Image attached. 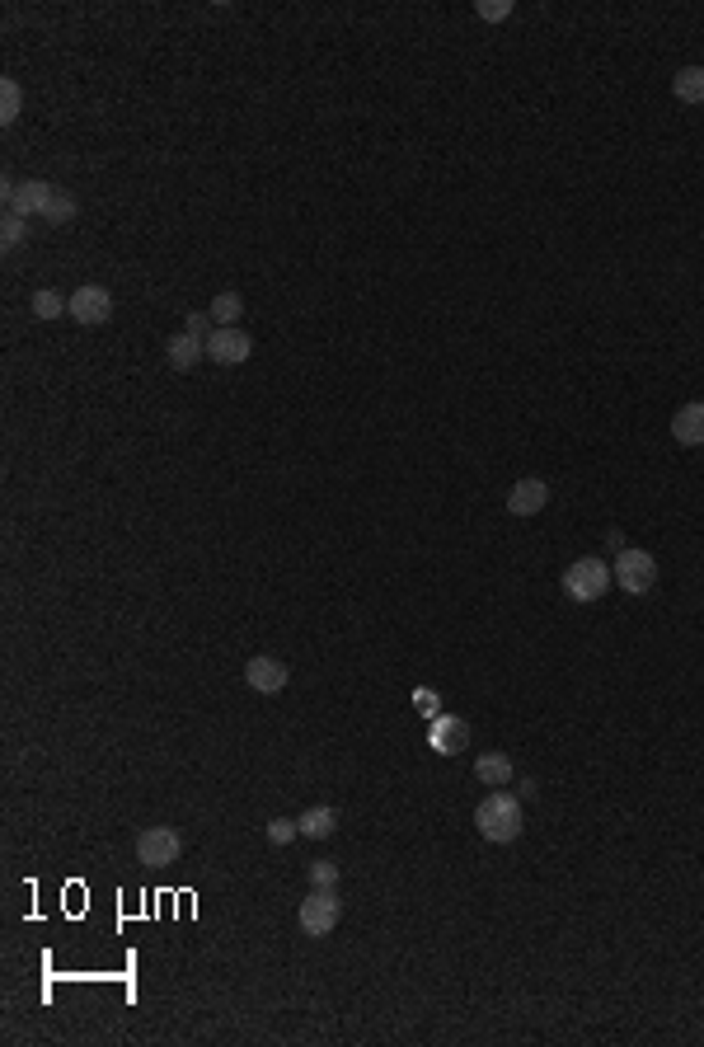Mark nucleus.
<instances>
[{
  "mask_svg": "<svg viewBox=\"0 0 704 1047\" xmlns=\"http://www.w3.org/2000/svg\"><path fill=\"white\" fill-rule=\"evenodd\" d=\"M184 329H188V334H193V339H202V343H207V339H212V334H216V320H212V315H202V310H193V315H188V320H184Z\"/></svg>",
  "mask_w": 704,
  "mask_h": 1047,
  "instance_id": "24",
  "label": "nucleus"
},
{
  "mask_svg": "<svg viewBox=\"0 0 704 1047\" xmlns=\"http://www.w3.org/2000/svg\"><path fill=\"white\" fill-rule=\"evenodd\" d=\"M165 357H169V367H174V371H193L202 357H207V343L193 339L188 329H179V334L165 343Z\"/></svg>",
  "mask_w": 704,
  "mask_h": 1047,
  "instance_id": "14",
  "label": "nucleus"
},
{
  "mask_svg": "<svg viewBox=\"0 0 704 1047\" xmlns=\"http://www.w3.org/2000/svg\"><path fill=\"white\" fill-rule=\"evenodd\" d=\"M66 310H71V296L52 292V287L33 292V315H38V320H57V315H66Z\"/></svg>",
  "mask_w": 704,
  "mask_h": 1047,
  "instance_id": "18",
  "label": "nucleus"
},
{
  "mask_svg": "<svg viewBox=\"0 0 704 1047\" xmlns=\"http://www.w3.org/2000/svg\"><path fill=\"white\" fill-rule=\"evenodd\" d=\"M475 827L493 846H512L521 836V803L512 794H503V789H493L489 799L475 808Z\"/></svg>",
  "mask_w": 704,
  "mask_h": 1047,
  "instance_id": "1",
  "label": "nucleus"
},
{
  "mask_svg": "<svg viewBox=\"0 0 704 1047\" xmlns=\"http://www.w3.org/2000/svg\"><path fill=\"white\" fill-rule=\"evenodd\" d=\"M249 353H254V339H249L240 324L216 329L212 339H207V357H212L216 367H240V362H249Z\"/></svg>",
  "mask_w": 704,
  "mask_h": 1047,
  "instance_id": "7",
  "label": "nucleus"
},
{
  "mask_svg": "<svg viewBox=\"0 0 704 1047\" xmlns=\"http://www.w3.org/2000/svg\"><path fill=\"white\" fill-rule=\"evenodd\" d=\"M414 705H418V709H437V695H432V691H418Z\"/></svg>",
  "mask_w": 704,
  "mask_h": 1047,
  "instance_id": "26",
  "label": "nucleus"
},
{
  "mask_svg": "<svg viewBox=\"0 0 704 1047\" xmlns=\"http://www.w3.org/2000/svg\"><path fill=\"white\" fill-rule=\"evenodd\" d=\"M207 315L216 320V329H230V324H240V315H245V296H240V292H221Z\"/></svg>",
  "mask_w": 704,
  "mask_h": 1047,
  "instance_id": "17",
  "label": "nucleus"
},
{
  "mask_svg": "<svg viewBox=\"0 0 704 1047\" xmlns=\"http://www.w3.org/2000/svg\"><path fill=\"white\" fill-rule=\"evenodd\" d=\"M76 324H108V315H113V296H108V287H94V282H85V287H76L71 292V310H66Z\"/></svg>",
  "mask_w": 704,
  "mask_h": 1047,
  "instance_id": "8",
  "label": "nucleus"
},
{
  "mask_svg": "<svg viewBox=\"0 0 704 1047\" xmlns=\"http://www.w3.org/2000/svg\"><path fill=\"white\" fill-rule=\"evenodd\" d=\"M611 583H615L611 564H606V559H597V555L573 559V564L564 569V578H559L564 597H568V601H578V606H587V601H601L606 592H611Z\"/></svg>",
  "mask_w": 704,
  "mask_h": 1047,
  "instance_id": "2",
  "label": "nucleus"
},
{
  "mask_svg": "<svg viewBox=\"0 0 704 1047\" xmlns=\"http://www.w3.org/2000/svg\"><path fill=\"white\" fill-rule=\"evenodd\" d=\"M545 503H550V484L545 479H517L512 489H507V512L512 517H536V512H545Z\"/></svg>",
  "mask_w": 704,
  "mask_h": 1047,
  "instance_id": "11",
  "label": "nucleus"
},
{
  "mask_svg": "<svg viewBox=\"0 0 704 1047\" xmlns=\"http://www.w3.org/2000/svg\"><path fill=\"white\" fill-rule=\"evenodd\" d=\"M338 921H343V902H338L334 888H310V897L301 902V911H296L301 935L324 940V935H334V930H338Z\"/></svg>",
  "mask_w": 704,
  "mask_h": 1047,
  "instance_id": "3",
  "label": "nucleus"
},
{
  "mask_svg": "<svg viewBox=\"0 0 704 1047\" xmlns=\"http://www.w3.org/2000/svg\"><path fill=\"white\" fill-rule=\"evenodd\" d=\"M672 94L681 104H704V66H681L672 76Z\"/></svg>",
  "mask_w": 704,
  "mask_h": 1047,
  "instance_id": "16",
  "label": "nucleus"
},
{
  "mask_svg": "<svg viewBox=\"0 0 704 1047\" xmlns=\"http://www.w3.org/2000/svg\"><path fill=\"white\" fill-rule=\"evenodd\" d=\"M672 442L676 447H704V400H690L672 414Z\"/></svg>",
  "mask_w": 704,
  "mask_h": 1047,
  "instance_id": "12",
  "label": "nucleus"
},
{
  "mask_svg": "<svg viewBox=\"0 0 704 1047\" xmlns=\"http://www.w3.org/2000/svg\"><path fill=\"white\" fill-rule=\"evenodd\" d=\"M296 832H301V827H296L291 817H273V822L263 827V836H268L273 846H287V841H291V836H296Z\"/></svg>",
  "mask_w": 704,
  "mask_h": 1047,
  "instance_id": "23",
  "label": "nucleus"
},
{
  "mask_svg": "<svg viewBox=\"0 0 704 1047\" xmlns=\"http://www.w3.org/2000/svg\"><path fill=\"white\" fill-rule=\"evenodd\" d=\"M475 15H479V19H489V24H498V19L512 15V0H479V5H475Z\"/></svg>",
  "mask_w": 704,
  "mask_h": 1047,
  "instance_id": "25",
  "label": "nucleus"
},
{
  "mask_svg": "<svg viewBox=\"0 0 704 1047\" xmlns=\"http://www.w3.org/2000/svg\"><path fill=\"white\" fill-rule=\"evenodd\" d=\"M57 198V188L52 184H43V179H24V184H15V179H5V207L15 216H43L47 212V202Z\"/></svg>",
  "mask_w": 704,
  "mask_h": 1047,
  "instance_id": "6",
  "label": "nucleus"
},
{
  "mask_svg": "<svg viewBox=\"0 0 704 1047\" xmlns=\"http://www.w3.org/2000/svg\"><path fill=\"white\" fill-rule=\"evenodd\" d=\"M43 221H52V226H66V221H76V198H71V193H62V188H57V198L47 202Z\"/></svg>",
  "mask_w": 704,
  "mask_h": 1047,
  "instance_id": "20",
  "label": "nucleus"
},
{
  "mask_svg": "<svg viewBox=\"0 0 704 1047\" xmlns=\"http://www.w3.org/2000/svg\"><path fill=\"white\" fill-rule=\"evenodd\" d=\"M19 113H24V90H19V80H0V123H15Z\"/></svg>",
  "mask_w": 704,
  "mask_h": 1047,
  "instance_id": "19",
  "label": "nucleus"
},
{
  "mask_svg": "<svg viewBox=\"0 0 704 1047\" xmlns=\"http://www.w3.org/2000/svg\"><path fill=\"white\" fill-rule=\"evenodd\" d=\"M611 573H615V583L625 587L629 597H643V592H653V587H658V559L648 555V550H639V545H625V550L615 555Z\"/></svg>",
  "mask_w": 704,
  "mask_h": 1047,
  "instance_id": "4",
  "label": "nucleus"
},
{
  "mask_svg": "<svg viewBox=\"0 0 704 1047\" xmlns=\"http://www.w3.org/2000/svg\"><path fill=\"white\" fill-rule=\"evenodd\" d=\"M296 827H301V836H310V841H329V836L338 832V808L315 803V808H306V813L296 817Z\"/></svg>",
  "mask_w": 704,
  "mask_h": 1047,
  "instance_id": "15",
  "label": "nucleus"
},
{
  "mask_svg": "<svg viewBox=\"0 0 704 1047\" xmlns=\"http://www.w3.org/2000/svg\"><path fill=\"white\" fill-rule=\"evenodd\" d=\"M245 681L254 686L259 695H277V691H287V681H291V667L282 663V658H268V653H254L245 663Z\"/></svg>",
  "mask_w": 704,
  "mask_h": 1047,
  "instance_id": "9",
  "label": "nucleus"
},
{
  "mask_svg": "<svg viewBox=\"0 0 704 1047\" xmlns=\"http://www.w3.org/2000/svg\"><path fill=\"white\" fill-rule=\"evenodd\" d=\"M179 855H184V836L169 827H146L137 836V860L146 869H169V864H179Z\"/></svg>",
  "mask_w": 704,
  "mask_h": 1047,
  "instance_id": "5",
  "label": "nucleus"
},
{
  "mask_svg": "<svg viewBox=\"0 0 704 1047\" xmlns=\"http://www.w3.org/2000/svg\"><path fill=\"white\" fill-rule=\"evenodd\" d=\"M475 780L479 785H489V789H507L512 780H517V766H512V756H503V752H484L475 761Z\"/></svg>",
  "mask_w": 704,
  "mask_h": 1047,
  "instance_id": "13",
  "label": "nucleus"
},
{
  "mask_svg": "<svg viewBox=\"0 0 704 1047\" xmlns=\"http://www.w3.org/2000/svg\"><path fill=\"white\" fill-rule=\"evenodd\" d=\"M24 235H29V221L15 216V212H5V221H0V240H5V249H15Z\"/></svg>",
  "mask_w": 704,
  "mask_h": 1047,
  "instance_id": "21",
  "label": "nucleus"
},
{
  "mask_svg": "<svg viewBox=\"0 0 704 1047\" xmlns=\"http://www.w3.org/2000/svg\"><path fill=\"white\" fill-rule=\"evenodd\" d=\"M310 888H338V864L334 860H315V864H310Z\"/></svg>",
  "mask_w": 704,
  "mask_h": 1047,
  "instance_id": "22",
  "label": "nucleus"
},
{
  "mask_svg": "<svg viewBox=\"0 0 704 1047\" xmlns=\"http://www.w3.org/2000/svg\"><path fill=\"white\" fill-rule=\"evenodd\" d=\"M428 742H432V752L460 756L465 747H470V724H465V719H456V714H437V719H432V728H428Z\"/></svg>",
  "mask_w": 704,
  "mask_h": 1047,
  "instance_id": "10",
  "label": "nucleus"
}]
</instances>
